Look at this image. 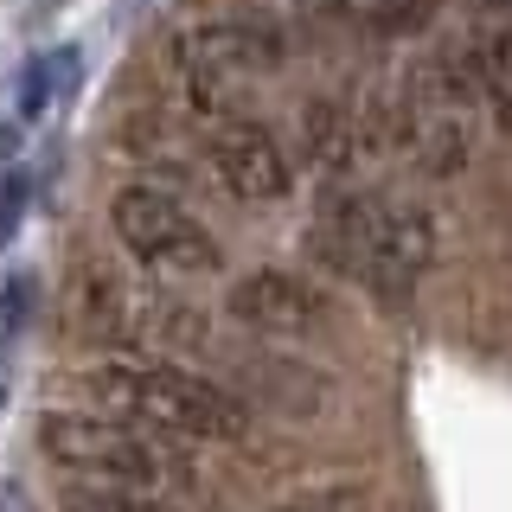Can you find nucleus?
I'll use <instances>...</instances> for the list:
<instances>
[{"mask_svg": "<svg viewBox=\"0 0 512 512\" xmlns=\"http://www.w3.org/2000/svg\"><path fill=\"white\" fill-rule=\"evenodd\" d=\"M90 391L128 423H148L160 436H199V442H237L250 429L244 404L218 384L173 372V365H103L90 372Z\"/></svg>", "mask_w": 512, "mask_h": 512, "instance_id": "1", "label": "nucleus"}, {"mask_svg": "<svg viewBox=\"0 0 512 512\" xmlns=\"http://www.w3.org/2000/svg\"><path fill=\"white\" fill-rule=\"evenodd\" d=\"M39 448L71 474H90V480H109L122 493H154V487H173L180 461L167 455L148 423H128V416H77V410H52L39 423Z\"/></svg>", "mask_w": 512, "mask_h": 512, "instance_id": "2", "label": "nucleus"}, {"mask_svg": "<svg viewBox=\"0 0 512 512\" xmlns=\"http://www.w3.org/2000/svg\"><path fill=\"white\" fill-rule=\"evenodd\" d=\"M327 256L378 288H404L436 256V224H429V212L397 199H346L327 218Z\"/></svg>", "mask_w": 512, "mask_h": 512, "instance_id": "3", "label": "nucleus"}, {"mask_svg": "<svg viewBox=\"0 0 512 512\" xmlns=\"http://www.w3.org/2000/svg\"><path fill=\"white\" fill-rule=\"evenodd\" d=\"M173 58H180V77H186L192 103L199 109H231L263 71H276V39L256 32V26L224 20V26L186 32V39L173 45Z\"/></svg>", "mask_w": 512, "mask_h": 512, "instance_id": "4", "label": "nucleus"}, {"mask_svg": "<svg viewBox=\"0 0 512 512\" xmlns=\"http://www.w3.org/2000/svg\"><path fill=\"white\" fill-rule=\"evenodd\" d=\"M109 224H116L122 250L135 256V263H154V269H218L212 231H205L192 212H180L167 192H154V186L116 192Z\"/></svg>", "mask_w": 512, "mask_h": 512, "instance_id": "5", "label": "nucleus"}, {"mask_svg": "<svg viewBox=\"0 0 512 512\" xmlns=\"http://www.w3.org/2000/svg\"><path fill=\"white\" fill-rule=\"evenodd\" d=\"M404 122H410V148H416V160H423L429 173L461 167V154L474 148V109H468V90H461L455 77L416 84Z\"/></svg>", "mask_w": 512, "mask_h": 512, "instance_id": "6", "label": "nucleus"}, {"mask_svg": "<svg viewBox=\"0 0 512 512\" xmlns=\"http://www.w3.org/2000/svg\"><path fill=\"white\" fill-rule=\"evenodd\" d=\"M212 173L244 205H263V199L288 192V154L263 122H224L212 135Z\"/></svg>", "mask_w": 512, "mask_h": 512, "instance_id": "7", "label": "nucleus"}, {"mask_svg": "<svg viewBox=\"0 0 512 512\" xmlns=\"http://www.w3.org/2000/svg\"><path fill=\"white\" fill-rule=\"evenodd\" d=\"M231 314L244 327H263V333H301L314 320V301L295 276H276V269H256L231 288Z\"/></svg>", "mask_w": 512, "mask_h": 512, "instance_id": "8", "label": "nucleus"}, {"mask_svg": "<svg viewBox=\"0 0 512 512\" xmlns=\"http://www.w3.org/2000/svg\"><path fill=\"white\" fill-rule=\"evenodd\" d=\"M71 84H77V52L71 45H64V52H45L20 84V116H45L58 96H71Z\"/></svg>", "mask_w": 512, "mask_h": 512, "instance_id": "9", "label": "nucleus"}, {"mask_svg": "<svg viewBox=\"0 0 512 512\" xmlns=\"http://www.w3.org/2000/svg\"><path fill=\"white\" fill-rule=\"evenodd\" d=\"M282 512H372V493L365 487H314L301 500H288Z\"/></svg>", "mask_w": 512, "mask_h": 512, "instance_id": "10", "label": "nucleus"}, {"mask_svg": "<svg viewBox=\"0 0 512 512\" xmlns=\"http://www.w3.org/2000/svg\"><path fill=\"white\" fill-rule=\"evenodd\" d=\"M64 512H173V506H160V500H148V493H122V487H109V493H71L64 500Z\"/></svg>", "mask_w": 512, "mask_h": 512, "instance_id": "11", "label": "nucleus"}, {"mask_svg": "<svg viewBox=\"0 0 512 512\" xmlns=\"http://www.w3.org/2000/svg\"><path fill=\"white\" fill-rule=\"evenodd\" d=\"M26 192H32L26 173H7V186H0V244H13V231H20V218H26Z\"/></svg>", "mask_w": 512, "mask_h": 512, "instance_id": "12", "label": "nucleus"}, {"mask_svg": "<svg viewBox=\"0 0 512 512\" xmlns=\"http://www.w3.org/2000/svg\"><path fill=\"white\" fill-rule=\"evenodd\" d=\"M13 333L20 327H13V314L0 308V404H7V384H13Z\"/></svg>", "mask_w": 512, "mask_h": 512, "instance_id": "13", "label": "nucleus"}]
</instances>
